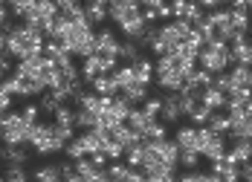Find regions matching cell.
<instances>
[{
  "label": "cell",
  "instance_id": "1",
  "mask_svg": "<svg viewBox=\"0 0 252 182\" xmlns=\"http://www.w3.org/2000/svg\"><path fill=\"white\" fill-rule=\"evenodd\" d=\"M44 44H47L44 29H32V26H12L0 38L3 55H12L18 61H24L29 55H44Z\"/></svg>",
  "mask_w": 252,
  "mask_h": 182
},
{
  "label": "cell",
  "instance_id": "2",
  "mask_svg": "<svg viewBox=\"0 0 252 182\" xmlns=\"http://www.w3.org/2000/svg\"><path fill=\"white\" fill-rule=\"evenodd\" d=\"M229 64H232V47L226 41L218 38V41L200 47V70H209L212 76H223V73H229Z\"/></svg>",
  "mask_w": 252,
  "mask_h": 182
},
{
  "label": "cell",
  "instance_id": "3",
  "mask_svg": "<svg viewBox=\"0 0 252 182\" xmlns=\"http://www.w3.org/2000/svg\"><path fill=\"white\" fill-rule=\"evenodd\" d=\"M32 128L24 119V113H3V125H0V133H3V142L6 145H29V136H32Z\"/></svg>",
  "mask_w": 252,
  "mask_h": 182
},
{
  "label": "cell",
  "instance_id": "4",
  "mask_svg": "<svg viewBox=\"0 0 252 182\" xmlns=\"http://www.w3.org/2000/svg\"><path fill=\"white\" fill-rule=\"evenodd\" d=\"M197 151L209 162L223 159L226 156V136L223 133H215L209 125H203V128H197Z\"/></svg>",
  "mask_w": 252,
  "mask_h": 182
},
{
  "label": "cell",
  "instance_id": "5",
  "mask_svg": "<svg viewBox=\"0 0 252 182\" xmlns=\"http://www.w3.org/2000/svg\"><path fill=\"white\" fill-rule=\"evenodd\" d=\"M116 67H119V58H110V55H90V58L81 61V78L90 84L93 78H99V76H110Z\"/></svg>",
  "mask_w": 252,
  "mask_h": 182
},
{
  "label": "cell",
  "instance_id": "6",
  "mask_svg": "<svg viewBox=\"0 0 252 182\" xmlns=\"http://www.w3.org/2000/svg\"><path fill=\"white\" fill-rule=\"evenodd\" d=\"M96 47H99V55L119 58V52H122V41L116 38L113 29H99V32H96Z\"/></svg>",
  "mask_w": 252,
  "mask_h": 182
},
{
  "label": "cell",
  "instance_id": "7",
  "mask_svg": "<svg viewBox=\"0 0 252 182\" xmlns=\"http://www.w3.org/2000/svg\"><path fill=\"white\" fill-rule=\"evenodd\" d=\"M159 119H162L165 125H177V122L183 119L180 93H168V96H162V113H159Z\"/></svg>",
  "mask_w": 252,
  "mask_h": 182
},
{
  "label": "cell",
  "instance_id": "8",
  "mask_svg": "<svg viewBox=\"0 0 252 182\" xmlns=\"http://www.w3.org/2000/svg\"><path fill=\"white\" fill-rule=\"evenodd\" d=\"M154 122H157V116L148 113V110H142V107H133L130 116H127V128H133L139 136H145V130L151 128Z\"/></svg>",
  "mask_w": 252,
  "mask_h": 182
},
{
  "label": "cell",
  "instance_id": "9",
  "mask_svg": "<svg viewBox=\"0 0 252 182\" xmlns=\"http://www.w3.org/2000/svg\"><path fill=\"white\" fill-rule=\"evenodd\" d=\"M174 142L180 145V151H197V125H183V128H177Z\"/></svg>",
  "mask_w": 252,
  "mask_h": 182
},
{
  "label": "cell",
  "instance_id": "10",
  "mask_svg": "<svg viewBox=\"0 0 252 182\" xmlns=\"http://www.w3.org/2000/svg\"><path fill=\"white\" fill-rule=\"evenodd\" d=\"M18 76V73H15ZM44 84L38 81V78H29V76H18V96H24V99H32V96H44Z\"/></svg>",
  "mask_w": 252,
  "mask_h": 182
},
{
  "label": "cell",
  "instance_id": "11",
  "mask_svg": "<svg viewBox=\"0 0 252 182\" xmlns=\"http://www.w3.org/2000/svg\"><path fill=\"white\" fill-rule=\"evenodd\" d=\"M252 102V87H235L226 96V113L229 110H244Z\"/></svg>",
  "mask_w": 252,
  "mask_h": 182
},
{
  "label": "cell",
  "instance_id": "12",
  "mask_svg": "<svg viewBox=\"0 0 252 182\" xmlns=\"http://www.w3.org/2000/svg\"><path fill=\"white\" fill-rule=\"evenodd\" d=\"M226 76L235 87H252V67L250 64H232Z\"/></svg>",
  "mask_w": 252,
  "mask_h": 182
},
{
  "label": "cell",
  "instance_id": "13",
  "mask_svg": "<svg viewBox=\"0 0 252 182\" xmlns=\"http://www.w3.org/2000/svg\"><path fill=\"white\" fill-rule=\"evenodd\" d=\"M119 96H125L130 104H139V102L145 104L148 99H151V96H148V84H145V81H133V84H127Z\"/></svg>",
  "mask_w": 252,
  "mask_h": 182
},
{
  "label": "cell",
  "instance_id": "14",
  "mask_svg": "<svg viewBox=\"0 0 252 182\" xmlns=\"http://www.w3.org/2000/svg\"><path fill=\"white\" fill-rule=\"evenodd\" d=\"M113 142H119L125 151H130V148H136L139 142H142V136L136 133L133 128H127V125H122V128H116L113 130Z\"/></svg>",
  "mask_w": 252,
  "mask_h": 182
},
{
  "label": "cell",
  "instance_id": "15",
  "mask_svg": "<svg viewBox=\"0 0 252 182\" xmlns=\"http://www.w3.org/2000/svg\"><path fill=\"white\" fill-rule=\"evenodd\" d=\"M119 58H122V64H136V61H142V58H145V55H142V44L125 38V41H122V52H119Z\"/></svg>",
  "mask_w": 252,
  "mask_h": 182
},
{
  "label": "cell",
  "instance_id": "16",
  "mask_svg": "<svg viewBox=\"0 0 252 182\" xmlns=\"http://www.w3.org/2000/svg\"><path fill=\"white\" fill-rule=\"evenodd\" d=\"M235 145H232V151H229V156L235 159V162H252V139H232Z\"/></svg>",
  "mask_w": 252,
  "mask_h": 182
},
{
  "label": "cell",
  "instance_id": "17",
  "mask_svg": "<svg viewBox=\"0 0 252 182\" xmlns=\"http://www.w3.org/2000/svg\"><path fill=\"white\" fill-rule=\"evenodd\" d=\"M90 87H93V93H99V96H119V84L113 81V76H99L90 81Z\"/></svg>",
  "mask_w": 252,
  "mask_h": 182
},
{
  "label": "cell",
  "instance_id": "18",
  "mask_svg": "<svg viewBox=\"0 0 252 182\" xmlns=\"http://www.w3.org/2000/svg\"><path fill=\"white\" fill-rule=\"evenodd\" d=\"M32 180H35V182H55V180H61V168H58V162H47V165L35 168V171H32Z\"/></svg>",
  "mask_w": 252,
  "mask_h": 182
},
{
  "label": "cell",
  "instance_id": "19",
  "mask_svg": "<svg viewBox=\"0 0 252 182\" xmlns=\"http://www.w3.org/2000/svg\"><path fill=\"white\" fill-rule=\"evenodd\" d=\"M110 76H113V81L119 84V93L125 90L127 84H133V81H139V78H136V70H133V64H122V67H116V70H113Z\"/></svg>",
  "mask_w": 252,
  "mask_h": 182
},
{
  "label": "cell",
  "instance_id": "20",
  "mask_svg": "<svg viewBox=\"0 0 252 182\" xmlns=\"http://www.w3.org/2000/svg\"><path fill=\"white\" fill-rule=\"evenodd\" d=\"M104 21H110L107 6H104V3H96V0H90V3H87V24L96 26V24H104Z\"/></svg>",
  "mask_w": 252,
  "mask_h": 182
},
{
  "label": "cell",
  "instance_id": "21",
  "mask_svg": "<svg viewBox=\"0 0 252 182\" xmlns=\"http://www.w3.org/2000/svg\"><path fill=\"white\" fill-rule=\"evenodd\" d=\"M76 128H81V130L101 128V113H90V110H76Z\"/></svg>",
  "mask_w": 252,
  "mask_h": 182
},
{
  "label": "cell",
  "instance_id": "22",
  "mask_svg": "<svg viewBox=\"0 0 252 182\" xmlns=\"http://www.w3.org/2000/svg\"><path fill=\"white\" fill-rule=\"evenodd\" d=\"M229 24L235 26L238 32L250 35V29H252V18H250V12H247V9H232V15H229Z\"/></svg>",
  "mask_w": 252,
  "mask_h": 182
},
{
  "label": "cell",
  "instance_id": "23",
  "mask_svg": "<svg viewBox=\"0 0 252 182\" xmlns=\"http://www.w3.org/2000/svg\"><path fill=\"white\" fill-rule=\"evenodd\" d=\"M203 104L212 107V110H226V96L220 90H215V87H206L203 90Z\"/></svg>",
  "mask_w": 252,
  "mask_h": 182
},
{
  "label": "cell",
  "instance_id": "24",
  "mask_svg": "<svg viewBox=\"0 0 252 182\" xmlns=\"http://www.w3.org/2000/svg\"><path fill=\"white\" fill-rule=\"evenodd\" d=\"M3 159H6L9 165H18V168H24V162H26L24 145H3Z\"/></svg>",
  "mask_w": 252,
  "mask_h": 182
},
{
  "label": "cell",
  "instance_id": "25",
  "mask_svg": "<svg viewBox=\"0 0 252 182\" xmlns=\"http://www.w3.org/2000/svg\"><path fill=\"white\" fill-rule=\"evenodd\" d=\"M186 119H189L191 125L203 128V125H209V119H212V107H206L203 102H200V104H194V107H191V113H189Z\"/></svg>",
  "mask_w": 252,
  "mask_h": 182
},
{
  "label": "cell",
  "instance_id": "26",
  "mask_svg": "<svg viewBox=\"0 0 252 182\" xmlns=\"http://www.w3.org/2000/svg\"><path fill=\"white\" fill-rule=\"evenodd\" d=\"M133 70H136V78H139V81H145V84H151L154 78H157V67H154L148 58L136 61V64H133Z\"/></svg>",
  "mask_w": 252,
  "mask_h": 182
},
{
  "label": "cell",
  "instance_id": "27",
  "mask_svg": "<svg viewBox=\"0 0 252 182\" xmlns=\"http://www.w3.org/2000/svg\"><path fill=\"white\" fill-rule=\"evenodd\" d=\"M52 122L67 125V128H76V110H73V107H67V104H61V107L52 113Z\"/></svg>",
  "mask_w": 252,
  "mask_h": 182
},
{
  "label": "cell",
  "instance_id": "28",
  "mask_svg": "<svg viewBox=\"0 0 252 182\" xmlns=\"http://www.w3.org/2000/svg\"><path fill=\"white\" fill-rule=\"evenodd\" d=\"M209 128L215 130V133H223L226 136L229 133V113H220V110H212V119H209Z\"/></svg>",
  "mask_w": 252,
  "mask_h": 182
},
{
  "label": "cell",
  "instance_id": "29",
  "mask_svg": "<svg viewBox=\"0 0 252 182\" xmlns=\"http://www.w3.org/2000/svg\"><path fill=\"white\" fill-rule=\"evenodd\" d=\"M203 154L200 151H180V165L186 168V171H194L197 165H200Z\"/></svg>",
  "mask_w": 252,
  "mask_h": 182
},
{
  "label": "cell",
  "instance_id": "30",
  "mask_svg": "<svg viewBox=\"0 0 252 182\" xmlns=\"http://www.w3.org/2000/svg\"><path fill=\"white\" fill-rule=\"evenodd\" d=\"M229 15H232V9H212V12H206V21L218 29V26L229 24Z\"/></svg>",
  "mask_w": 252,
  "mask_h": 182
},
{
  "label": "cell",
  "instance_id": "31",
  "mask_svg": "<svg viewBox=\"0 0 252 182\" xmlns=\"http://www.w3.org/2000/svg\"><path fill=\"white\" fill-rule=\"evenodd\" d=\"M64 154H67V159H84V156H90V154H87V148H84V142H81L78 136L67 145V148H64Z\"/></svg>",
  "mask_w": 252,
  "mask_h": 182
},
{
  "label": "cell",
  "instance_id": "32",
  "mask_svg": "<svg viewBox=\"0 0 252 182\" xmlns=\"http://www.w3.org/2000/svg\"><path fill=\"white\" fill-rule=\"evenodd\" d=\"M3 182H29V174L24 168H18V165H9L6 174H3Z\"/></svg>",
  "mask_w": 252,
  "mask_h": 182
},
{
  "label": "cell",
  "instance_id": "33",
  "mask_svg": "<svg viewBox=\"0 0 252 182\" xmlns=\"http://www.w3.org/2000/svg\"><path fill=\"white\" fill-rule=\"evenodd\" d=\"M168 136V130H165V122H154L151 128L145 130V136L142 139H165Z\"/></svg>",
  "mask_w": 252,
  "mask_h": 182
},
{
  "label": "cell",
  "instance_id": "34",
  "mask_svg": "<svg viewBox=\"0 0 252 182\" xmlns=\"http://www.w3.org/2000/svg\"><path fill=\"white\" fill-rule=\"evenodd\" d=\"M212 87H215V90H220L223 96H229V93L235 90V84L229 81V76H226V73H223V76H215V81H212Z\"/></svg>",
  "mask_w": 252,
  "mask_h": 182
},
{
  "label": "cell",
  "instance_id": "35",
  "mask_svg": "<svg viewBox=\"0 0 252 182\" xmlns=\"http://www.w3.org/2000/svg\"><path fill=\"white\" fill-rule=\"evenodd\" d=\"M41 110H44V113H55V110H58V107H61V102H58V99H55V96H52V93H44V96H41Z\"/></svg>",
  "mask_w": 252,
  "mask_h": 182
},
{
  "label": "cell",
  "instance_id": "36",
  "mask_svg": "<svg viewBox=\"0 0 252 182\" xmlns=\"http://www.w3.org/2000/svg\"><path fill=\"white\" fill-rule=\"evenodd\" d=\"M21 113H24V119L29 122V125H38V116H41L44 110H41V104H26Z\"/></svg>",
  "mask_w": 252,
  "mask_h": 182
},
{
  "label": "cell",
  "instance_id": "37",
  "mask_svg": "<svg viewBox=\"0 0 252 182\" xmlns=\"http://www.w3.org/2000/svg\"><path fill=\"white\" fill-rule=\"evenodd\" d=\"M104 154L110 156V162H119V159L125 156V148H122L119 142H107V148H104Z\"/></svg>",
  "mask_w": 252,
  "mask_h": 182
},
{
  "label": "cell",
  "instance_id": "38",
  "mask_svg": "<svg viewBox=\"0 0 252 182\" xmlns=\"http://www.w3.org/2000/svg\"><path fill=\"white\" fill-rule=\"evenodd\" d=\"M171 6H174V18H186V15H189L191 0H171Z\"/></svg>",
  "mask_w": 252,
  "mask_h": 182
},
{
  "label": "cell",
  "instance_id": "39",
  "mask_svg": "<svg viewBox=\"0 0 252 182\" xmlns=\"http://www.w3.org/2000/svg\"><path fill=\"white\" fill-rule=\"evenodd\" d=\"M142 110H148V113H154V116H159V113H162V99H148V102L142 104Z\"/></svg>",
  "mask_w": 252,
  "mask_h": 182
},
{
  "label": "cell",
  "instance_id": "40",
  "mask_svg": "<svg viewBox=\"0 0 252 182\" xmlns=\"http://www.w3.org/2000/svg\"><path fill=\"white\" fill-rule=\"evenodd\" d=\"M197 3H200L203 9H209V12H212V9H223L229 0H197Z\"/></svg>",
  "mask_w": 252,
  "mask_h": 182
},
{
  "label": "cell",
  "instance_id": "41",
  "mask_svg": "<svg viewBox=\"0 0 252 182\" xmlns=\"http://www.w3.org/2000/svg\"><path fill=\"white\" fill-rule=\"evenodd\" d=\"M241 182H252V162L241 165Z\"/></svg>",
  "mask_w": 252,
  "mask_h": 182
},
{
  "label": "cell",
  "instance_id": "42",
  "mask_svg": "<svg viewBox=\"0 0 252 182\" xmlns=\"http://www.w3.org/2000/svg\"><path fill=\"white\" fill-rule=\"evenodd\" d=\"M139 3H142V9H162L168 0H139Z\"/></svg>",
  "mask_w": 252,
  "mask_h": 182
},
{
  "label": "cell",
  "instance_id": "43",
  "mask_svg": "<svg viewBox=\"0 0 252 182\" xmlns=\"http://www.w3.org/2000/svg\"><path fill=\"white\" fill-rule=\"evenodd\" d=\"M0 110H3V113L12 110V96H9V93H0Z\"/></svg>",
  "mask_w": 252,
  "mask_h": 182
},
{
  "label": "cell",
  "instance_id": "44",
  "mask_svg": "<svg viewBox=\"0 0 252 182\" xmlns=\"http://www.w3.org/2000/svg\"><path fill=\"white\" fill-rule=\"evenodd\" d=\"M157 12H159V18H171V21H174V6H171V3H165V6L157 9Z\"/></svg>",
  "mask_w": 252,
  "mask_h": 182
},
{
  "label": "cell",
  "instance_id": "45",
  "mask_svg": "<svg viewBox=\"0 0 252 182\" xmlns=\"http://www.w3.org/2000/svg\"><path fill=\"white\" fill-rule=\"evenodd\" d=\"M206 182H223V177H220V174H215V171H212V174H206Z\"/></svg>",
  "mask_w": 252,
  "mask_h": 182
},
{
  "label": "cell",
  "instance_id": "46",
  "mask_svg": "<svg viewBox=\"0 0 252 182\" xmlns=\"http://www.w3.org/2000/svg\"><path fill=\"white\" fill-rule=\"evenodd\" d=\"M229 3H232V9H247L250 0H229Z\"/></svg>",
  "mask_w": 252,
  "mask_h": 182
},
{
  "label": "cell",
  "instance_id": "47",
  "mask_svg": "<svg viewBox=\"0 0 252 182\" xmlns=\"http://www.w3.org/2000/svg\"><path fill=\"white\" fill-rule=\"evenodd\" d=\"M73 3H78V0H55L58 9H67V6H73Z\"/></svg>",
  "mask_w": 252,
  "mask_h": 182
},
{
  "label": "cell",
  "instance_id": "48",
  "mask_svg": "<svg viewBox=\"0 0 252 182\" xmlns=\"http://www.w3.org/2000/svg\"><path fill=\"white\" fill-rule=\"evenodd\" d=\"M64 182H87V180H84L81 174H76V177H67V180H64Z\"/></svg>",
  "mask_w": 252,
  "mask_h": 182
},
{
  "label": "cell",
  "instance_id": "49",
  "mask_svg": "<svg viewBox=\"0 0 252 182\" xmlns=\"http://www.w3.org/2000/svg\"><path fill=\"white\" fill-rule=\"evenodd\" d=\"M247 116H250V119H252V102L247 104Z\"/></svg>",
  "mask_w": 252,
  "mask_h": 182
},
{
  "label": "cell",
  "instance_id": "50",
  "mask_svg": "<svg viewBox=\"0 0 252 182\" xmlns=\"http://www.w3.org/2000/svg\"><path fill=\"white\" fill-rule=\"evenodd\" d=\"M55 182H64V180H55Z\"/></svg>",
  "mask_w": 252,
  "mask_h": 182
}]
</instances>
